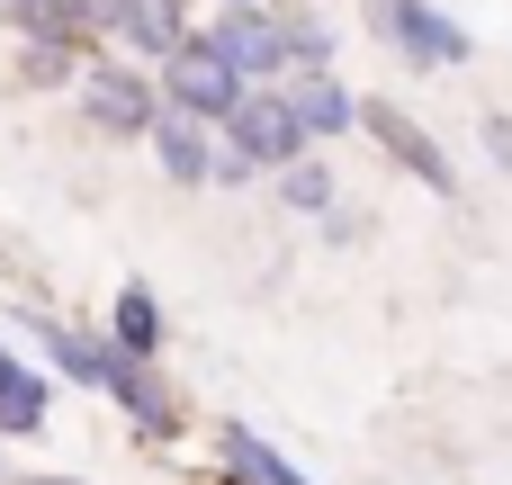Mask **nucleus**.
<instances>
[{
	"label": "nucleus",
	"mask_w": 512,
	"mask_h": 485,
	"mask_svg": "<svg viewBox=\"0 0 512 485\" xmlns=\"http://www.w3.org/2000/svg\"><path fill=\"white\" fill-rule=\"evenodd\" d=\"M207 45H216V54H225V63L243 72V81H252V72H279V63H288V36H279L270 18H225V27L207 36Z\"/></svg>",
	"instance_id": "6"
},
{
	"label": "nucleus",
	"mask_w": 512,
	"mask_h": 485,
	"mask_svg": "<svg viewBox=\"0 0 512 485\" xmlns=\"http://www.w3.org/2000/svg\"><path fill=\"white\" fill-rule=\"evenodd\" d=\"M288 108H297V126H306V135H342V126H360V108H351L324 72H306V81L288 90Z\"/></svg>",
	"instance_id": "8"
},
{
	"label": "nucleus",
	"mask_w": 512,
	"mask_h": 485,
	"mask_svg": "<svg viewBox=\"0 0 512 485\" xmlns=\"http://www.w3.org/2000/svg\"><path fill=\"white\" fill-rule=\"evenodd\" d=\"M0 387H9V351H0Z\"/></svg>",
	"instance_id": "14"
},
{
	"label": "nucleus",
	"mask_w": 512,
	"mask_h": 485,
	"mask_svg": "<svg viewBox=\"0 0 512 485\" xmlns=\"http://www.w3.org/2000/svg\"><path fill=\"white\" fill-rule=\"evenodd\" d=\"M162 81H171V99H180L189 117H234V108H243V72H234L207 36H189V45L162 63Z\"/></svg>",
	"instance_id": "1"
},
{
	"label": "nucleus",
	"mask_w": 512,
	"mask_h": 485,
	"mask_svg": "<svg viewBox=\"0 0 512 485\" xmlns=\"http://www.w3.org/2000/svg\"><path fill=\"white\" fill-rule=\"evenodd\" d=\"M117 18H126V36H135V45H153V54H180V45H189L171 0H117Z\"/></svg>",
	"instance_id": "9"
},
{
	"label": "nucleus",
	"mask_w": 512,
	"mask_h": 485,
	"mask_svg": "<svg viewBox=\"0 0 512 485\" xmlns=\"http://www.w3.org/2000/svg\"><path fill=\"white\" fill-rule=\"evenodd\" d=\"M153 342H162V315H153V297H144V288H126V297H117V351H126V360H144Z\"/></svg>",
	"instance_id": "10"
},
{
	"label": "nucleus",
	"mask_w": 512,
	"mask_h": 485,
	"mask_svg": "<svg viewBox=\"0 0 512 485\" xmlns=\"http://www.w3.org/2000/svg\"><path fill=\"white\" fill-rule=\"evenodd\" d=\"M36 423H45V378L9 369V387H0V432H36Z\"/></svg>",
	"instance_id": "11"
},
{
	"label": "nucleus",
	"mask_w": 512,
	"mask_h": 485,
	"mask_svg": "<svg viewBox=\"0 0 512 485\" xmlns=\"http://www.w3.org/2000/svg\"><path fill=\"white\" fill-rule=\"evenodd\" d=\"M153 153H162V171H171V180H189V189L216 171V153H207V135H198L189 117H153Z\"/></svg>",
	"instance_id": "7"
},
{
	"label": "nucleus",
	"mask_w": 512,
	"mask_h": 485,
	"mask_svg": "<svg viewBox=\"0 0 512 485\" xmlns=\"http://www.w3.org/2000/svg\"><path fill=\"white\" fill-rule=\"evenodd\" d=\"M378 27H387L414 63H459V54H468V36H459L441 9H423V0H378Z\"/></svg>",
	"instance_id": "3"
},
{
	"label": "nucleus",
	"mask_w": 512,
	"mask_h": 485,
	"mask_svg": "<svg viewBox=\"0 0 512 485\" xmlns=\"http://www.w3.org/2000/svg\"><path fill=\"white\" fill-rule=\"evenodd\" d=\"M225 450H234V468H243V477H261V485H306V477H297V468H288V459H279V450H261L252 432H234Z\"/></svg>",
	"instance_id": "12"
},
{
	"label": "nucleus",
	"mask_w": 512,
	"mask_h": 485,
	"mask_svg": "<svg viewBox=\"0 0 512 485\" xmlns=\"http://www.w3.org/2000/svg\"><path fill=\"white\" fill-rule=\"evenodd\" d=\"M279 198L315 216V207H333V171H324V162H288V180H279Z\"/></svg>",
	"instance_id": "13"
},
{
	"label": "nucleus",
	"mask_w": 512,
	"mask_h": 485,
	"mask_svg": "<svg viewBox=\"0 0 512 485\" xmlns=\"http://www.w3.org/2000/svg\"><path fill=\"white\" fill-rule=\"evenodd\" d=\"M81 99H90V117H99L108 135H144V126H153V90H144L135 72H90Z\"/></svg>",
	"instance_id": "5"
},
{
	"label": "nucleus",
	"mask_w": 512,
	"mask_h": 485,
	"mask_svg": "<svg viewBox=\"0 0 512 485\" xmlns=\"http://www.w3.org/2000/svg\"><path fill=\"white\" fill-rule=\"evenodd\" d=\"M360 117L378 126V144H387V153H396V162H405L423 189H450V162H441V144H432V135H423L405 108H360Z\"/></svg>",
	"instance_id": "4"
},
{
	"label": "nucleus",
	"mask_w": 512,
	"mask_h": 485,
	"mask_svg": "<svg viewBox=\"0 0 512 485\" xmlns=\"http://www.w3.org/2000/svg\"><path fill=\"white\" fill-rule=\"evenodd\" d=\"M225 126H234V153H243V162H279V171H288V162L306 153L297 108H288V99H270V90H243V108H234Z\"/></svg>",
	"instance_id": "2"
}]
</instances>
